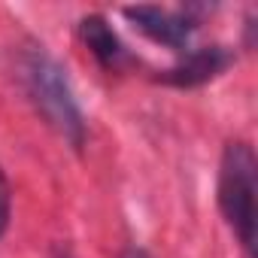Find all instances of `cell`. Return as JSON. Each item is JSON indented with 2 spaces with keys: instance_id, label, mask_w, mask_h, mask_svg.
Listing matches in <instances>:
<instances>
[{
  "instance_id": "5",
  "label": "cell",
  "mask_w": 258,
  "mask_h": 258,
  "mask_svg": "<svg viewBox=\"0 0 258 258\" xmlns=\"http://www.w3.org/2000/svg\"><path fill=\"white\" fill-rule=\"evenodd\" d=\"M79 34L85 40V46L91 49V55L103 64V67H115L124 58V46L118 43V37L112 34V28L100 19V16H88L79 22Z\"/></svg>"
},
{
  "instance_id": "3",
  "label": "cell",
  "mask_w": 258,
  "mask_h": 258,
  "mask_svg": "<svg viewBox=\"0 0 258 258\" xmlns=\"http://www.w3.org/2000/svg\"><path fill=\"white\" fill-rule=\"evenodd\" d=\"M124 16L131 19L146 37H152L155 43L173 46V49L185 46V40L195 31V25L185 16H176V13H167V10H158V7H127Z\"/></svg>"
},
{
  "instance_id": "2",
  "label": "cell",
  "mask_w": 258,
  "mask_h": 258,
  "mask_svg": "<svg viewBox=\"0 0 258 258\" xmlns=\"http://www.w3.org/2000/svg\"><path fill=\"white\" fill-rule=\"evenodd\" d=\"M219 207L240 243H255V155L246 143H228L219 170Z\"/></svg>"
},
{
  "instance_id": "4",
  "label": "cell",
  "mask_w": 258,
  "mask_h": 258,
  "mask_svg": "<svg viewBox=\"0 0 258 258\" xmlns=\"http://www.w3.org/2000/svg\"><path fill=\"white\" fill-rule=\"evenodd\" d=\"M231 55L222 49V46H207V49H195L188 52L173 70H167V82L179 85V88H191V85H204L210 82L213 76H219L225 67H228Z\"/></svg>"
},
{
  "instance_id": "6",
  "label": "cell",
  "mask_w": 258,
  "mask_h": 258,
  "mask_svg": "<svg viewBox=\"0 0 258 258\" xmlns=\"http://www.w3.org/2000/svg\"><path fill=\"white\" fill-rule=\"evenodd\" d=\"M10 182H7V176H4V170H0V237H4V231H7V225H10Z\"/></svg>"
},
{
  "instance_id": "1",
  "label": "cell",
  "mask_w": 258,
  "mask_h": 258,
  "mask_svg": "<svg viewBox=\"0 0 258 258\" xmlns=\"http://www.w3.org/2000/svg\"><path fill=\"white\" fill-rule=\"evenodd\" d=\"M25 79H28L34 103L49 118V124L58 127L73 146H82L85 121H82L79 103L70 91V82H67L61 64L52 55H46L43 49H31L25 58Z\"/></svg>"
}]
</instances>
